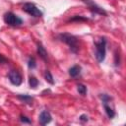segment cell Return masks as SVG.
Segmentation results:
<instances>
[{"label": "cell", "mask_w": 126, "mask_h": 126, "mask_svg": "<svg viewBox=\"0 0 126 126\" xmlns=\"http://www.w3.org/2000/svg\"><path fill=\"white\" fill-rule=\"evenodd\" d=\"M58 38L62 42H65L69 46L70 50L73 53H77L79 51V41H78V38L75 35L64 32V33H60L58 35Z\"/></svg>", "instance_id": "cell-1"}, {"label": "cell", "mask_w": 126, "mask_h": 126, "mask_svg": "<svg viewBox=\"0 0 126 126\" xmlns=\"http://www.w3.org/2000/svg\"><path fill=\"white\" fill-rule=\"evenodd\" d=\"M95 45V58L97 62L101 63L105 59L106 54V39L104 37H100L97 41L94 42Z\"/></svg>", "instance_id": "cell-2"}, {"label": "cell", "mask_w": 126, "mask_h": 126, "mask_svg": "<svg viewBox=\"0 0 126 126\" xmlns=\"http://www.w3.org/2000/svg\"><path fill=\"white\" fill-rule=\"evenodd\" d=\"M3 19H4L5 24H7L8 26H11V27H19L23 24V20L16 14H14L13 12L5 13Z\"/></svg>", "instance_id": "cell-3"}, {"label": "cell", "mask_w": 126, "mask_h": 126, "mask_svg": "<svg viewBox=\"0 0 126 126\" xmlns=\"http://www.w3.org/2000/svg\"><path fill=\"white\" fill-rule=\"evenodd\" d=\"M23 10L28 13L29 15L32 16V17H35V18H40L42 17V12L36 7L35 4L33 3H31V2H28V3H25L24 6H23Z\"/></svg>", "instance_id": "cell-4"}, {"label": "cell", "mask_w": 126, "mask_h": 126, "mask_svg": "<svg viewBox=\"0 0 126 126\" xmlns=\"http://www.w3.org/2000/svg\"><path fill=\"white\" fill-rule=\"evenodd\" d=\"M90 9V11L94 14V15H103L106 16V12L104 11V9H102L101 7H99L96 3H94L93 0H82Z\"/></svg>", "instance_id": "cell-5"}, {"label": "cell", "mask_w": 126, "mask_h": 126, "mask_svg": "<svg viewBox=\"0 0 126 126\" xmlns=\"http://www.w3.org/2000/svg\"><path fill=\"white\" fill-rule=\"evenodd\" d=\"M8 78H9L10 83L14 86H20L23 82L22 75L17 70H11L8 74Z\"/></svg>", "instance_id": "cell-6"}, {"label": "cell", "mask_w": 126, "mask_h": 126, "mask_svg": "<svg viewBox=\"0 0 126 126\" xmlns=\"http://www.w3.org/2000/svg\"><path fill=\"white\" fill-rule=\"evenodd\" d=\"M51 120H52V116H51L50 112L47 111V110H43L39 114V116H38V121H39V124L40 125H46Z\"/></svg>", "instance_id": "cell-7"}, {"label": "cell", "mask_w": 126, "mask_h": 126, "mask_svg": "<svg viewBox=\"0 0 126 126\" xmlns=\"http://www.w3.org/2000/svg\"><path fill=\"white\" fill-rule=\"evenodd\" d=\"M37 54L39 55V57L43 60V61H45V62H47V59H48V53H47V51H46V49L44 48V46L42 45V43L41 42H38L37 43Z\"/></svg>", "instance_id": "cell-8"}, {"label": "cell", "mask_w": 126, "mask_h": 126, "mask_svg": "<svg viewBox=\"0 0 126 126\" xmlns=\"http://www.w3.org/2000/svg\"><path fill=\"white\" fill-rule=\"evenodd\" d=\"M102 104H103V108H104V111H105V113H106V115L108 116V118H113L114 116H115V111H114V109L111 107V106H109L108 105V103H107V101H102Z\"/></svg>", "instance_id": "cell-9"}, {"label": "cell", "mask_w": 126, "mask_h": 126, "mask_svg": "<svg viewBox=\"0 0 126 126\" xmlns=\"http://www.w3.org/2000/svg\"><path fill=\"white\" fill-rule=\"evenodd\" d=\"M18 98L22 102L27 103L29 105H32L33 102V97L32 95H29V94H18Z\"/></svg>", "instance_id": "cell-10"}, {"label": "cell", "mask_w": 126, "mask_h": 126, "mask_svg": "<svg viewBox=\"0 0 126 126\" xmlns=\"http://www.w3.org/2000/svg\"><path fill=\"white\" fill-rule=\"evenodd\" d=\"M81 70H82L81 66H79V65H74L73 67H71V68L69 69V75H70L72 78H76V77H78V76L81 74Z\"/></svg>", "instance_id": "cell-11"}, {"label": "cell", "mask_w": 126, "mask_h": 126, "mask_svg": "<svg viewBox=\"0 0 126 126\" xmlns=\"http://www.w3.org/2000/svg\"><path fill=\"white\" fill-rule=\"evenodd\" d=\"M29 86H30L31 89H35L38 86V80L33 76H30V78H29Z\"/></svg>", "instance_id": "cell-12"}, {"label": "cell", "mask_w": 126, "mask_h": 126, "mask_svg": "<svg viewBox=\"0 0 126 126\" xmlns=\"http://www.w3.org/2000/svg\"><path fill=\"white\" fill-rule=\"evenodd\" d=\"M77 91H78V93H79L80 94H82V95H86V94H87V92H88L87 87H86L84 84H78V85H77Z\"/></svg>", "instance_id": "cell-13"}, {"label": "cell", "mask_w": 126, "mask_h": 126, "mask_svg": "<svg viewBox=\"0 0 126 126\" xmlns=\"http://www.w3.org/2000/svg\"><path fill=\"white\" fill-rule=\"evenodd\" d=\"M44 79H45V81H46L47 83H49L50 85H53V84H54L53 76L51 75V73H50L48 70H46V71L44 72Z\"/></svg>", "instance_id": "cell-14"}, {"label": "cell", "mask_w": 126, "mask_h": 126, "mask_svg": "<svg viewBox=\"0 0 126 126\" xmlns=\"http://www.w3.org/2000/svg\"><path fill=\"white\" fill-rule=\"evenodd\" d=\"M71 22H82V21H88V18H85L80 15H75L73 18L70 19Z\"/></svg>", "instance_id": "cell-15"}, {"label": "cell", "mask_w": 126, "mask_h": 126, "mask_svg": "<svg viewBox=\"0 0 126 126\" xmlns=\"http://www.w3.org/2000/svg\"><path fill=\"white\" fill-rule=\"evenodd\" d=\"M28 67L30 69H34L36 67V63H35V59L33 57H30L28 60Z\"/></svg>", "instance_id": "cell-16"}, {"label": "cell", "mask_w": 126, "mask_h": 126, "mask_svg": "<svg viewBox=\"0 0 126 126\" xmlns=\"http://www.w3.org/2000/svg\"><path fill=\"white\" fill-rule=\"evenodd\" d=\"M99 97L101 98V101H107V102L112 99V97L109 96V95L106 94H99Z\"/></svg>", "instance_id": "cell-17"}, {"label": "cell", "mask_w": 126, "mask_h": 126, "mask_svg": "<svg viewBox=\"0 0 126 126\" xmlns=\"http://www.w3.org/2000/svg\"><path fill=\"white\" fill-rule=\"evenodd\" d=\"M20 121L21 122H23V123H28V124H31L32 123V120L30 119V118H28L27 116H25V115H20Z\"/></svg>", "instance_id": "cell-18"}, {"label": "cell", "mask_w": 126, "mask_h": 126, "mask_svg": "<svg viewBox=\"0 0 126 126\" xmlns=\"http://www.w3.org/2000/svg\"><path fill=\"white\" fill-rule=\"evenodd\" d=\"M7 62H8V59H7L4 55L0 54V64H5V63H7Z\"/></svg>", "instance_id": "cell-19"}, {"label": "cell", "mask_w": 126, "mask_h": 126, "mask_svg": "<svg viewBox=\"0 0 126 126\" xmlns=\"http://www.w3.org/2000/svg\"><path fill=\"white\" fill-rule=\"evenodd\" d=\"M80 120H81L82 122H87V121H88V115H87V114H82V115L80 116Z\"/></svg>", "instance_id": "cell-20"}]
</instances>
